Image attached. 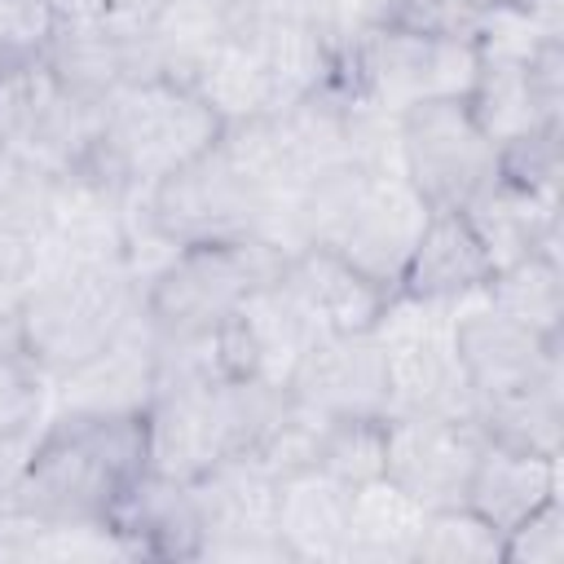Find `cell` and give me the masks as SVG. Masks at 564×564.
Returning a JSON list of instances; mask_svg holds the SVG:
<instances>
[{
	"mask_svg": "<svg viewBox=\"0 0 564 564\" xmlns=\"http://www.w3.org/2000/svg\"><path fill=\"white\" fill-rule=\"evenodd\" d=\"M141 471L145 414L53 410L13 502L44 524H110Z\"/></svg>",
	"mask_w": 564,
	"mask_h": 564,
	"instance_id": "obj_1",
	"label": "cell"
},
{
	"mask_svg": "<svg viewBox=\"0 0 564 564\" xmlns=\"http://www.w3.org/2000/svg\"><path fill=\"white\" fill-rule=\"evenodd\" d=\"M220 128L225 119L194 88L172 79H132L106 97L97 132L70 172L137 198L159 176L207 154L220 141Z\"/></svg>",
	"mask_w": 564,
	"mask_h": 564,
	"instance_id": "obj_2",
	"label": "cell"
},
{
	"mask_svg": "<svg viewBox=\"0 0 564 564\" xmlns=\"http://www.w3.org/2000/svg\"><path fill=\"white\" fill-rule=\"evenodd\" d=\"M141 322V282L123 260H84L40 269L13 313L22 357L48 383L110 348Z\"/></svg>",
	"mask_w": 564,
	"mask_h": 564,
	"instance_id": "obj_3",
	"label": "cell"
},
{
	"mask_svg": "<svg viewBox=\"0 0 564 564\" xmlns=\"http://www.w3.org/2000/svg\"><path fill=\"white\" fill-rule=\"evenodd\" d=\"M282 264H286V251L256 234L181 242L141 282V317L154 339L212 335L256 286L273 282Z\"/></svg>",
	"mask_w": 564,
	"mask_h": 564,
	"instance_id": "obj_4",
	"label": "cell"
},
{
	"mask_svg": "<svg viewBox=\"0 0 564 564\" xmlns=\"http://www.w3.org/2000/svg\"><path fill=\"white\" fill-rule=\"evenodd\" d=\"M476 44L463 35H423L410 26H375L335 53L330 79L348 97H366L392 115L432 97H467L476 79Z\"/></svg>",
	"mask_w": 564,
	"mask_h": 564,
	"instance_id": "obj_5",
	"label": "cell"
},
{
	"mask_svg": "<svg viewBox=\"0 0 564 564\" xmlns=\"http://www.w3.org/2000/svg\"><path fill=\"white\" fill-rule=\"evenodd\" d=\"M375 335L388 357V419L449 414L476 419V397L454 352V304L392 295Z\"/></svg>",
	"mask_w": 564,
	"mask_h": 564,
	"instance_id": "obj_6",
	"label": "cell"
},
{
	"mask_svg": "<svg viewBox=\"0 0 564 564\" xmlns=\"http://www.w3.org/2000/svg\"><path fill=\"white\" fill-rule=\"evenodd\" d=\"M401 176L427 207H467L498 176V145L480 132L467 97L414 101L397 119Z\"/></svg>",
	"mask_w": 564,
	"mask_h": 564,
	"instance_id": "obj_7",
	"label": "cell"
},
{
	"mask_svg": "<svg viewBox=\"0 0 564 564\" xmlns=\"http://www.w3.org/2000/svg\"><path fill=\"white\" fill-rule=\"evenodd\" d=\"M101 106L79 101L44 57H22L0 66V150L40 172H70L93 132Z\"/></svg>",
	"mask_w": 564,
	"mask_h": 564,
	"instance_id": "obj_8",
	"label": "cell"
},
{
	"mask_svg": "<svg viewBox=\"0 0 564 564\" xmlns=\"http://www.w3.org/2000/svg\"><path fill=\"white\" fill-rule=\"evenodd\" d=\"M278 198L242 181L225 163V154L212 145L207 154L189 159L185 167L159 176L145 194H137V207L163 238L181 247V242H212V238H251V234L260 238V225Z\"/></svg>",
	"mask_w": 564,
	"mask_h": 564,
	"instance_id": "obj_9",
	"label": "cell"
},
{
	"mask_svg": "<svg viewBox=\"0 0 564 564\" xmlns=\"http://www.w3.org/2000/svg\"><path fill=\"white\" fill-rule=\"evenodd\" d=\"M454 352L476 410L560 379V339L511 322L507 313L485 304V295H467L454 304Z\"/></svg>",
	"mask_w": 564,
	"mask_h": 564,
	"instance_id": "obj_10",
	"label": "cell"
},
{
	"mask_svg": "<svg viewBox=\"0 0 564 564\" xmlns=\"http://www.w3.org/2000/svg\"><path fill=\"white\" fill-rule=\"evenodd\" d=\"M485 449V432L476 419L449 414H392L388 419V454L383 476L405 489L414 502L454 507L467 498V480Z\"/></svg>",
	"mask_w": 564,
	"mask_h": 564,
	"instance_id": "obj_11",
	"label": "cell"
},
{
	"mask_svg": "<svg viewBox=\"0 0 564 564\" xmlns=\"http://www.w3.org/2000/svg\"><path fill=\"white\" fill-rule=\"evenodd\" d=\"M427 203L423 194L401 176V172H370L352 198V207L344 212L339 229L330 234V242L348 264H357L366 278H375L379 286L397 291V278L427 225Z\"/></svg>",
	"mask_w": 564,
	"mask_h": 564,
	"instance_id": "obj_12",
	"label": "cell"
},
{
	"mask_svg": "<svg viewBox=\"0 0 564 564\" xmlns=\"http://www.w3.org/2000/svg\"><path fill=\"white\" fill-rule=\"evenodd\" d=\"M467 110L480 132L502 145L538 123H564V40L542 44L533 57H485L467 88Z\"/></svg>",
	"mask_w": 564,
	"mask_h": 564,
	"instance_id": "obj_13",
	"label": "cell"
},
{
	"mask_svg": "<svg viewBox=\"0 0 564 564\" xmlns=\"http://www.w3.org/2000/svg\"><path fill=\"white\" fill-rule=\"evenodd\" d=\"M286 392L326 419H388V357L379 335L352 330L313 339Z\"/></svg>",
	"mask_w": 564,
	"mask_h": 564,
	"instance_id": "obj_14",
	"label": "cell"
},
{
	"mask_svg": "<svg viewBox=\"0 0 564 564\" xmlns=\"http://www.w3.org/2000/svg\"><path fill=\"white\" fill-rule=\"evenodd\" d=\"M282 286L295 295V304L308 313V322L322 335H352L375 330L383 317L392 291L366 278L357 264H348L335 247H300L282 264Z\"/></svg>",
	"mask_w": 564,
	"mask_h": 564,
	"instance_id": "obj_15",
	"label": "cell"
},
{
	"mask_svg": "<svg viewBox=\"0 0 564 564\" xmlns=\"http://www.w3.org/2000/svg\"><path fill=\"white\" fill-rule=\"evenodd\" d=\"M110 529L123 542L128 560H198L207 542L194 485L159 476L150 467L110 511Z\"/></svg>",
	"mask_w": 564,
	"mask_h": 564,
	"instance_id": "obj_16",
	"label": "cell"
},
{
	"mask_svg": "<svg viewBox=\"0 0 564 564\" xmlns=\"http://www.w3.org/2000/svg\"><path fill=\"white\" fill-rule=\"evenodd\" d=\"M489 273H494V260L480 247L471 220L458 207H432L392 295L427 300V304H458L467 295H480Z\"/></svg>",
	"mask_w": 564,
	"mask_h": 564,
	"instance_id": "obj_17",
	"label": "cell"
},
{
	"mask_svg": "<svg viewBox=\"0 0 564 564\" xmlns=\"http://www.w3.org/2000/svg\"><path fill=\"white\" fill-rule=\"evenodd\" d=\"M154 397V339L145 317L123 330L110 348L53 379V410L88 414H145Z\"/></svg>",
	"mask_w": 564,
	"mask_h": 564,
	"instance_id": "obj_18",
	"label": "cell"
},
{
	"mask_svg": "<svg viewBox=\"0 0 564 564\" xmlns=\"http://www.w3.org/2000/svg\"><path fill=\"white\" fill-rule=\"evenodd\" d=\"M560 494V458L516 449L485 436V449L476 458V471L467 480V507L485 516L498 533L516 529L524 516H533L542 502Z\"/></svg>",
	"mask_w": 564,
	"mask_h": 564,
	"instance_id": "obj_19",
	"label": "cell"
},
{
	"mask_svg": "<svg viewBox=\"0 0 564 564\" xmlns=\"http://www.w3.org/2000/svg\"><path fill=\"white\" fill-rule=\"evenodd\" d=\"M352 489L330 480L326 471H295L278 480L273 529L291 560H344Z\"/></svg>",
	"mask_w": 564,
	"mask_h": 564,
	"instance_id": "obj_20",
	"label": "cell"
},
{
	"mask_svg": "<svg viewBox=\"0 0 564 564\" xmlns=\"http://www.w3.org/2000/svg\"><path fill=\"white\" fill-rule=\"evenodd\" d=\"M463 216L471 220L480 247L489 251L494 269L529 256V251H542V247H560V207L555 203H542L538 194L529 189H516L511 181L494 176L467 207Z\"/></svg>",
	"mask_w": 564,
	"mask_h": 564,
	"instance_id": "obj_21",
	"label": "cell"
},
{
	"mask_svg": "<svg viewBox=\"0 0 564 564\" xmlns=\"http://www.w3.org/2000/svg\"><path fill=\"white\" fill-rule=\"evenodd\" d=\"M427 507L397 489L388 476L352 489L344 560L348 564H410Z\"/></svg>",
	"mask_w": 564,
	"mask_h": 564,
	"instance_id": "obj_22",
	"label": "cell"
},
{
	"mask_svg": "<svg viewBox=\"0 0 564 564\" xmlns=\"http://www.w3.org/2000/svg\"><path fill=\"white\" fill-rule=\"evenodd\" d=\"M485 304H494L498 313H507L511 322L560 339L564 330V264H560V247H542L529 251L502 269L489 273L485 282Z\"/></svg>",
	"mask_w": 564,
	"mask_h": 564,
	"instance_id": "obj_23",
	"label": "cell"
},
{
	"mask_svg": "<svg viewBox=\"0 0 564 564\" xmlns=\"http://www.w3.org/2000/svg\"><path fill=\"white\" fill-rule=\"evenodd\" d=\"M476 423L489 441L516 445V449H533V454H551L560 458V432H564V375L546 379L520 397L507 401H489L476 410Z\"/></svg>",
	"mask_w": 564,
	"mask_h": 564,
	"instance_id": "obj_24",
	"label": "cell"
},
{
	"mask_svg": "<svg viewBox=\"0 0 564 564\" xmlns=\"http://www.w3.org/2000/svg\"><path fill=\"white\" fill-rule=\"evenodd\" d=\"M410 564H502V533L467 502L432 507Z\"/></svg>",
	"mask_w": 564,
	"mask_h": 564,
	"instance_id": "obj_25",
	"label": "cell"
},
{
	"mask_svg": "<svg viewBox=\"0 0 564 564\" xmlns=\"http://www.w3.org/2000/svg\"><path fill=\"white\" fill-rule=\"evenodd\" d=\"M383 454H388V419H330L322 436L317 471L357 489L383 476Z\"/></svg>",
	"mask_w": 564,
	"mask_h": 564,
	"instance_id": "obj_26",
	"label": "cell"
},
{
	"mask_svg": "<svg viewBox=\"0 0 564 564\" xmlns=\"http://www.w3.org/2000/svg\"><path fill=\"white\" fill-rule=\"evenodd\" d=\"M564 123H538L498 145V176L516 189L538 194L560 207V172H564Z\"/></svg>",
	"mask_w": 564,
	"mask_h": 564,
	"instance_id": "obj_27",
	"label": "cell"
},
{
	"mask_svg": "<svg viewBox=\"0 0 564 564\" xmlns=\"http://www.w3.org/2000/svg\"><path fill=\"white\" fill-rule=\"evenodd\" d=\"M53 414V383L31 370L22 357L13 322L0 330V432L18 423H35Z\"/></svg>",
	"mask_w": 564,
	"mask_h": 564,
	"instance_id": "obj_28",
	"label": "cell"
},
{
	"mask_svg": "<svg viewBox=\"0 0 564 564\" xmlns=\"http://www.w3.org/2000/svg\"><path fill=\"white\" fill-rule=\"evenodd\" d=\"M502 564H564V507L560 494L502 533Z\"/></svg>",
	"mask_w": 564,
	"mask_h": 564,
	"instance_id": "obj_29",
	"label": "cell"
},
{
	"mask_svg": "<svg viewBox=\"0 0 564 564\" xmlns=\"http://www.w3.org/2000/svg\"><path fill=\"white\" fill-rule=\"evenodd\" d=\"M476 4L471 0H397L392 4V26H410L423 35H463L471 40V22H476Z\"/></svg>",
	"mask_w": 564,
	"mask_h": 564,
	"instance_id": "obj_30",
	"label": "cell"
},
{
	"mask_svg": "<svg viewBox=\"0 0 564 564\" xmlns=\"http://www.w3.org/2000/svg\"><path fill=\"white\" fill-rule=\"evenodd\" d=\"M53 4L57 9H75V13H88V18H97V22L132 35V31H141L159 13L163 0H53Z\"/></svg>",
	"mask_w": 564,
	"mask_h": 564,
	"instance_id": "obj_31",
	"label": "cell"
},
{
	"mask_svg": "<svg viewBox=\"0 0 564 564\" xmlns=\"http://www.w3.org/2000/svg\"><path fill=\"white\" fill-rule=\"evenodd\" d=\"M476 9H494V4H533V0H471Z\"/></svg>",
	"mask_w": 564,
	"mask_h": 564,
	"instance_id": "obj_32",
	"label": "cell"
},
{
	"mask_svg": "<svg viewBox=\"0 0 564 564\" xmlns=\"http://www.w3.org/2000/svg\"><path fill=\"white\" fill-rule=\"evenodd\" d=\"M0 66H9V48H4V35H0Z\"/></svg>",
	"mask_w": 564,
	"mask_h": 564,
	"instance_id": "obj_33",
	"label": "cell"
}]
</instances>
